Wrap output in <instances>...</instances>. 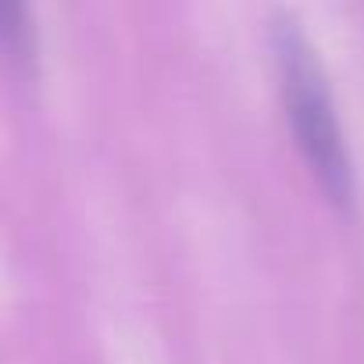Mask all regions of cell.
<instances>
[{"instance_id":"cell-1","label":"cell","mask_w":364,"mask_h":364,"mask_svg":"<svg viewBox=\"0 0 364 364\" xmlns=\"http://www.w3.org/2000/svg\"><path fill=\"white\" fill-rule=\"evenodd\" d=\"M272 54H275L286 118L293 125L296 146L311 175L321 182V190L332 204L350 208L353 204V164L346 154V139L339 132L336 104L328 97V86H325V75H321V65L311 43L289 18L275 22Z\"/></svg>"},{"instance_id":"cell-2","label":"cell","mask_w":364,"mask_h":364,"mask_svg":"<svg viewBox=\"0 0 364 364\" xmlns=\"http://www.w3.org/2000/svg\"><path fill=\"white\" fill-rule=\"evenodd\" d=\"M0 40H4V50H8L11 68L18 75H33L36 40H33L29 0H0Z\"/></svg>"}]
</instances>
